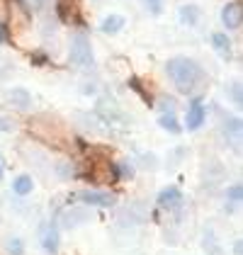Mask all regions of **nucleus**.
<instances>
[{"label": "nucleus", "instance_id": "0eeeda50", "mask_svg": "<svg viewBox=\"0 0 243 255\" xmlns=\"http://www.w3.org/2000/svg\"><path fill=\"white\" fill-rule=\"evenodd\" d=\"M204 119H207V110H204V105L202 102H192V105H190V110H187V117H185L187 129H190V131L200 129V127L204 124Z\"/></svg>", "mask_w": 243, "mask_h": 255}, {"label": "nucleus", "instance_id": "20e7f679", "mask_svg": "<svg viewBox=\"0 0 243 255\" xmlns=\"http://www.w3.org/2000/svg\"><path fill=\"white\" fill-rule=\"evenodd\" d=\"M68 202H83L88 207H100V209H107L117 202V197L112 192H102V190H81V192H73L68 197Z\"/></svg>", "mask_w": 243, "mask_h": 255}, {"label": "nucleus", "instance_id": "f3484780", "mask_svg": "<svg viewBox=\"0 0 243 255\" xmlns=\"http://www.w3.org/2000/svg\"><path fill=\"white\" fill-rule=\"evenodd\" d=\"M241 195H243V190H241V185H234L231 190H229V202H234V204H239L241 202Z\"/></svg>", "mask_w": 243, "mask_h": 255}, {"label": "nucleus", "instance_id": "6ab92c4d", "mask_svg": "<svg viewBox=\"0 0 243 255\" xmlns=\"http://www.w3.org/2000/svg\"><path fill=\"white\" fill-rule=\"evenodd\" d=\"M231 98H234V102L241 107V102H243V98H241V83H234V85H231Z\"/></svg>", "mask_w": 243, "mask_h": 255}, {"label": "nucleus", "instance_id": "dca6fc26", "mask_svg": "<svg viewBox=\"0 0 243 255\" xmlns=\"http://www.w3.org/2000/svg\"><path fill=\"white\" fill-rule=\"evenodd\" d=\"M129 88H134V90H136V95H141L146 105H153V98H151V95H146V90H143V85H141V80L139 78H129Z\"/></svg>", "mask_w": 243, "mask_h": 255}, {"label": "nucleus", "instance_id": "9d476101", "mask_svg": "<svg viewBox=\"0 0 243 255\" xmlns=\"http://www.w3.org/2000/svg\"><path fill=\"white\" fill-rule=\"evenodd\" d=\"M212 46L219 51V56L231 59V39H229V34H224V32H214V34H212Z\"/></svg>", "mask_w": 243, "mask_h": 255}, {"label": "nucleus", "instance_id": "ddd939ff", "mask_svg": "<svg viewBox=\"0 0 243 255\" xmlns=\"http://www.w3.org/2000/svg\"><path fill=\"white\" fill-rule=\"evenodd\" d=\"M158 124H161L165 131H170V134H180V122H178V117L173 115V112H165V115H161L158 117Z\"/></svg>", "mask_w": 243, "mask_h": 255}, {"label": "nucleus", "instance_id": "7ed1b4c3", "mask_svg": "<svg viewBox=\"0 0 243 255\" xmlns=\"http://www.w3.org/2000/svg\"><path fill=\"white\" fill-rule=\"evenodd\" d=\"M68 59L73 66H81V68H88V66H93V46H90V41L85 34H73V39H71V51H68Z\"/></svg>", "mask_w": 243, "mask_h": 255}, {"label": "nucleus", "instance_id": "f03ea898", "mask_svg": "<svg viewBox=\"0 0 243 255\" xmlns=\"http://www.w3.org/2000/svg\"><path fill=\"white\" fill-rule=\"evenodd\" d=\"M29 134L34 138H39L41 143H49V146H54L59 151H63L68 146L66 129H61V124H56V122H51V119H46V117L32 119L29 122Z\"/></svg>", "mask_w": 243, "mask_h": 255}, {"label": "nucleus", "instance_id": "4468645a", "mask_svg": "<svg viewBox=\"0 0 243 255\" xmlns=\"http://www.w3.org/2000/svg\"><path fill=\"white\" fill-rule=\"evenodd\" d=\"M197 17H200V15H197V7H195V5H182L180 7V20L185 22V24H195Z\"/></svg>", "mask_w": 243, "mask_h": 255}, {"label": "nucleus", "instance_id": "6e6552de", "mask_svg": "<svg viewBox=\"0 0 243 255\" xmlns=\"http://www.w3.org/2000/svg\"><path fill=\"white\" fill-rule=\"evenodd\" d=\"M180 202H182V192H180V187H175V185L165 187L161 195H158V207H163V209H175Z\"/></svg>", "mask_w": 243, "mask_h": 255}, {"label": "nucleus", "instance_id": "f257e3e1", "mask_svg": "<svg viewBox=\"0 0 243 255\" xmlns=\"http://www.w3.org/2000/svg\"><path fill=\"white\" fill-rule=\"evenodd\" d=\"M165 73L173 80V85L180 90L182 95H190L197 90V85L202 83L204 71L197 61L187 59V56H175L165 63Z\"/></svg>", "mask_w": 243, "mask_h": 255}, {"label": "nucleus", "instance_id": "9b49d317", "mask_svg": "<svg viewBox=\"0 0 243 255\" xmlns=\"http://www.w3.org/2000/svg\"><path fill=\"white\" fill-rule=\"evenodd\" d=\"M32 190H34V182H32L29 175H17L12 180V192H15V195L24 197V195H29Z\"/></svg>", "mask_w": 243, "mask_h": 255}, {"label": "nucleus", "instance_id": "2eb2a0df", "mask_svg": "<svg viewBox=\"0 0 243 255\" xmlns=\"http://www.w3.org/2000/svg\"><path fill=\"white\" fill-rule=\"evenodd\" d=\"M241 129H243V124H241V119L239 117H234V119H229V122H226V136L241 138Z\"/></svg>", "mask_w": 243, "mask_h": 255}, {"label": "nucleus", "instance_id": "412c9836", "mask_svg": "<svg viewBox=\"0 0 243 255\" xmlns=\"http://www.w3.org/2000/svg\"><path fill=\"white\" fill-rule=\"evenodd\" d=\"M10 127H12V122H10V119L0 117V131H7V129H10Z\"/></svg>", "mask_w": 243, "mask_h": 255}, {"label": "nucleus", "instance_id": "1a4fd4ad", "mask_svg": "<svg viewBox=\"0 0 243 255\" xmlns=\"http://www.w3.org/2000/svg\"><path fill=\"white\" fill-rule=\"evenodd\" d=\"M7 102H10L15 110H27V107L32 105V95H29V90H24V88H12V90H7Z\"/></svg>", "mask_w": 243, "mask_h": 255}, {"label": "nucleus", "instance_id": "a211bd4d", "mask_svg": "<svg viewBox=\"0 0 243 255\" xmlns=\"http://www.w3.org/2000/svg\"><path fill=\"white\" fill-rule=\"evenodd\" d=\"M146 2V7L153 12V15H161V10H163V0H143Z\"/></svg>", "mask_w": 243, "mask_h": 255}, {"label": "nucleus", "instance_id": "423d86ee", "mask_svg": "<svg viewBox=\"0 0 243 255\" xmlns=\"http://www.w3.org/2000/svg\"><path fill=\"white\" fill-rule=\"evenodd\" d=\"M39 241L46 253H56L59 251V229H56V224H41Z\"/></svg>", "mask_w": 243, "mask_h": 255}, {"label": "nucleus", "instance_id": "39448f33", "mask_svg": "<svg viewBox=\"0 0 243 255\" xmlns=\"http://www.w3.org/2000/svg\"><path fill=\"white\" fill-rule=\"evenodd\" d=\"M243 22V7L239 0H231V2H226L222 10V24L229 29V32H234V29H239Z\"/></svg>", "mask_w": 243, "mask_h": 255}, {"label": "nucleus", "instance_id": "f8f14e48", "mask_svg": "<svg viewBox=\"0 0 243 255\" xmlns=\"http://www.w3.org/2000/svg\"><path fill=\"white\" fill-rule=\"evenodd\" d=\"M122 27H124V17H122V15H110V17H105L100 24V29L105 34H117Z\"/></svg>", "mask_w": 243, "mask_h": 255}, {"label": "nucleus", "instance_id": "aec40b11", "mask_svg": "<svg viewBox=\"0 0 243 255\" xmlns=\"http://www.w3.org/2000/svg\"><path fill=\"white\" fill-rule=\"evenodd\" d=\"M20 246H22L20 241H7V248H10V253L22 255V248H20Z\"/></svg>", "mask_w": 243, "mask_h": 255}, {"label": "nucleus", "instance_id": "b1692460", "mask_svg": "<svg viewBox=\"0 0 243 255\" xmlns=\"http://www.w3.org/2000/svg\"><path fill=\"white\" fill-rule=\"evenodd\" d=\"M2 175H5V160L0 156V180H2Z\"/></svg>", "mask_w": 243, "mask_h": 255}, {"label": "nucleus", "instance_id": "4be33fe9", "mask_svg": "<svg viewBox=\"0 0 243 255\" xmlns=\"http://www.w3.org/2000/svg\"><path fill=\"white\" fill-rule=\"evenodd\" d=\"M7 41V32H5V24H0V44Z\"/></svg>", "mask_w": 243, "mask_h": 255}, {"label": "nucleus", "instance_id": "5701e85b", "mask_svg": "<svg viewBox=\"0 0 243 255\" xmlns=\"http://www.w3.org/2000/svg\"><path fill=\"white\" fill-rule=\"evenodd\" d=\"M5 71H7V63H2V61H0V78H2V76H7Z\"/></svg>", "mask_w": 243, "mask_h": 255}]
</instances>
